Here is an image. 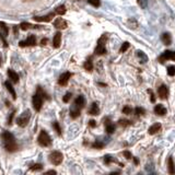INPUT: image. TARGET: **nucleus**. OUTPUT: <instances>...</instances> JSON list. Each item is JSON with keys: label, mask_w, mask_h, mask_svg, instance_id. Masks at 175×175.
Masks as SVG:
<instances>
[{"label": "nucleus", "mask_w": 175, "mask_h": 175, "mask_svg": "<svg viewBox=\"0 0 175 175\" xmlns=\"http://www.w3.org/2000/svg\"><path fill=\"white\" fill-rule=\"evenodd\" d=\"M2 140L7 151H9V152H14V151L18 150V145H16L13 135L11 134V132L5 131L2 134Z\"/></svg>", "instance_id": "obj_1"}, {"label": "nucleus", "mask_w": 175, "mask_h": 175, "mask_svg": "<svg viewBox=\"0 0 175 175\" xmlns=\"http://www.w3.org/2000/svg\"><path fill=\"white\" fill-rule=\"evenodd\" d=\"M43 95H44V92L42 91L41 88L37 89V92L34 94L33 96V107L35 111H41L42 108V105H43Z\"/></svg>", "instance_id": "obj_2"}, {"label": "nucleus", "mask_w": 175, "mask_h": 175, "mask_svg": "<svg viewBox=\"0 0 175 175\" xmlns=\"http://www.w3.org/2000/svg\"><path fill=\"white\" fill-rule=\"evenodd\" d=\"M37 141L42 147H48V146L52 145V139H50L49 135L47 134L45 130H42L41 132H39L38 138H37Z\"/></svg>", "instance_id": "obj_3"}, {"label": "nucleus", "mask_w": 175, "mask_h": 175, "mask_svg": "<svg viewBox=\"0 0 175 175\" xmlns=\"http://www.w3.org/2000/svg\"><path fill=\"white\" fill-rule=\"evenodd\" d=\"M30 118H31V112L29 109H26V111L22 113L21 116L16 119V124H18L20 127H25V126L29 124V122H30Z\"/></svg>", "instance_id": "obj_4"}, {"label": "nucleus", "mask_w": 175, "mask_h": 175, "mask_svg": "<svg viewBox=\"0 0 175 175\" xmlns=\"http://www.w3.org/2000/svg\"><path fill=\"white\" fill-rule=\"evenodd\" d=\"M106 38H107L106 34H104V35L98 39V46H96L95 52H94L96 55H103L106 53V49H105V42H106Z\"/></svg>", "instance_id": "obj_5"}, {"label": "nucleus", "mask_w": 175, "mask_h": 175, "mask_svg": "<svg viewBox=\"0 0 175 175\" xmlns=\"http://www.w3.org/2000/svg\"><path fill=\"white\" fill-rule=\"evenodd\" d=\"M63 154L59 151H54V152H52L49 154V161L52 162L54 165H59L63 162Z\"/></svg>", "instance_id": "obj_6"}, {"label": "nucleus", "mask_w": 175, "mask_h": 175, "mask_svg": "<svg viewBox=\"0 0 175 175\" xmlns=\"http://www.w3.org/2000/svg\"><path fill=\"white\" fill-rule=\"evenodd\" d=\"M36 44V38L34 35H30L26 38V41L20 42V46L24 47V46H34Z\"/></svg>", "instance_id": "obj_7"}, {"label": "nucleus", "mask_w": 175, "mask_h": 175, "mask_svg": "<svg viewBox=\"0 0 175 175\" xmlns=\"http://www.w3.org/2000/svg\"><path fill=\"white\" fill-rule=\"evenodd\" d=\"M54 26L56 27V29H58V30H63V29L67 27V22L63 19H61V18H58V19L55 20Z\"/></svg>", "instance_id": "obj_8"}, {"label": "nucleus", "mask_w": 175, "mask_h": 175, "mask_svg": "<svg viewBox=\"0 0 175 175\" xmlns=\"http://www.w3.org/2000/svg\"><path fill=\"white\" fill-rule=\"evenodd\" d=\"M169 59L175 60V52H171V50L164 52L163 55L161 56V58H160V61L163 63V60H169Z\"/></svg>", "instance_id": "obj_9"}, {"label": "nucleus", "mask_w": 175, "mask_h": 175, "mask_svg": "<svg viewBox=\"0 0 175 175\" xmlns=\"http://www.w3.org/2000/svg\"><path fill=\"white\" fill-rule=\"evenodd\" d=\"M71 77V74L70 72H65V74H63L61 76L59 77V80H58V83H59L60 85H66L67 83H68L69 79H70Z\"/></svg>", "instance_id": "obj_10"}, {"label": "nucleus", "mask_w": 175, "mask_h": 175, "mask_svg": "<svg viewBox=\"0 0 175 175\" xmlns=\"http://www.w3.org/2000/svg\"><path fill=\"white\" fill-rule=\"evenodd\" d=\"M55 16V13H49L45 16H34L33 19L37 22H49L52 21V19Z\"/></svg>", "instance_id": "obj_11"}, {"label": "nucleus", "mask_w": 175, "mask_h": 175, "mask_svg": "<svg viewBox=\"0 0 175 175\" xmlns=\"http://www.w3.org/2000/svg\"><path fill=\"white\" fill-rule=\"evenodd\" d=\"M158 93H159V96H160V98L165 100V98H167V95H169V90H167V88L165 87V85L162 84L161 87L159 88Z\"/></svg>", "instance_id": "obj_12"}, {"label": "nucleus", "mask_w": 175, "mask_h": 175, "mask_svg": "<svg viewBox=\"0 0 175 175\" xmlns=\"http://www.w3.org/2000/svg\"><path fill=\"white\" fill-rule=\"evenodd\" d=\"M60 44H61V33L57 32L55 34L54 39H53V45H54L55 48H58L60 46Z\"/></svg>", "instance_id": "obj_13"}, {"label": "nucleus", "mask_w": 175, "mask_h": 175, "mask_svg": "<svg viewBox=\"0 0 175 175\" xmlns=\"http://www.w3.org/2000/svg\"><path fill=\"white\" fill-rule=\"evenodd\" d=\"M154 113L156 115H160V116H164V115L166 114V108L163 105L159 104V105H156V107H154Z\"/></svg>", "instance_id": "obj_14"}, {"label": "nucleus", "mask_w": 175, "mask_h": 175, "mask_svg": "<svg viewBox=\"0 0 175 175\" xmlns=\"http://www.w3.org/2000/svg\"><path fill=\"white\" fill-rule=\"evenodd\" d=\"M160 130H161V124L156 123V124H153L150 128H149V134L154 135V134H156V132H159Z\"/></svg>", "instance_id": "obj_15"}, {"label": "nucleus", "mask_w": 175, "mask_h": 175, "mask_svg": "<svg viewBox=\"0 0 175 175\" xmlns=\"http://www.w3.org/2000/svg\"><path fill=\"white\" fill-rule=\"evenodd\" d=\"M79 115H80V107H78L76 104H74V106L70 108V116L74 119V118H77Z\"/></svg>", "instance_id": "obj_16"}, {"label": "nucleus", "mask_w": 175, "mask_h": 175, "mask_svg": "<svg viewBox=\"0 0 175 175\" xmlns=\"http://www.w3.org/2000/svg\"><path fill=\"white\" fill-rule=\"evenodd\" d=\"M74 104H76V105H77L78 107L82 108V107H83V106L85 105V98H83L82 95L78 96V98H77L76 100H74Z\"/></svg>", "instance_id": "obj_17"}, {"label": "nucleus", "mask_w": 175, "mask_h": 175, "mask_svg": "<svg viewBox=\"0 0 175 175\" xmlns=\"http://www.w3.org/2000/svg\"><path fill=\"white\" fill-rule=\"evenodd\" d=\"M8 76H9V78H10L13 82H15V83L19 81V76H18V74H16L14 70H12V69H9L8 70Z\"/></svg>", "instance_id": "obj_18"}, {"label": "nucleus", "mask_w": 175, "mask_h": 175, "mask_svg": "<svg viewBox=\"0 0 175 175\" xmlns=\"http://www.w3.org/2000/svg\"><path fill=\"white\" fill-rule=\"evenodd\" d=\"M5 88H7V90L10 92V94L12 95V98H13V100H15L16 98V94H15V91H14V89H13V87H12V84H11L10 82L9 81H7L5 83Z\"/></svg>", "instance_id": "obj_19"}, {"label": "nucleus", "mask_w": 175, "mask_h": 175, "mask_svg": "<svg viewBox=\"0 0 175 175\" xmlns=\"http://www.w3.org/2000/svg\"><path fill=\"white\" fill-rule=\"evenodd\" d=\"M98 112H100V109H98V105L96 103H93L91 105L90 109H89V114L91 115H98Z\"/></svg>", "instance_id": "obj_20"}, {"label": "nucleus", "mask_w": 175, "mask_h": 175, "mask_svg": "<svg viewBox=\"0 0 175 175\" xmlns=\"http://www.w3.org/2000/svg\"><path fill=\"white\" fill-rule=\"evenodd\" d=\"M161 39L165 45H170L171 42H172V38H171V35H170L169 33H164L163 35H162Z\"/></svg>", "instance_id": "obj_21"}, {"label": "nucleus", "mask_w": 175, "mask_h": 175, "mask_svg": "<svg viewBox=\"0 0 175 175\" xmlns=\"http://www.w3.org/2000/svg\"><path fill=\"white\" fill-rule=\"evenodd\" d=\"M169 173L170 174H175V165L172 158L169 159Z\"/></svg>", "instance_id": "obj_22"}, {"label": "nucleus", "mask_w": 175, "mask_h": 175, "mask_svg": "<svg viewBox=\"0 0 175 175\" xmlns=\"http://www.w3.org/2000/svg\"><path fill=\"white\" fill-rule=\"evenodd\" d=\"M55 13H57L58 15H63V14L66 13V7L65 5H59V7H57Z\"/></svg>", "instance_id": "obj_23"}, {"label": "nucleus", "mask_w": 175, "mask_h": 175, "mask_svg": "<svg viewBox=\"0 0 175 175\" xmlns=\"http://www.w3.org/2000/svg\"><path fill=\"white\" fill-rule=\"evenodd\" d=\"M0 30L2 31V35L3 36L8 35V27H7V25H5V22H0Z\"/></svg>", "instance_id": "obj_24"}, {"label": "nucleus", "mask_w": 175, "mask_h": 175, "mask_svg": "<svg viewBox=\"0 0 175 175\" xmlns=\"http://www.w3.org/2000/svg\"><path fill=\"white\" fill-rule=\"evenodd\" d=\"M20 27H21V30L26 31V30H29V29H32V27H35V26H33V25H31L30 23L23 22V23H21V24H20Z\"/></svg>", "instance_id": "obj_25"}, {"label": "nucleus", "mask_w": 175, "mask_h": 175, "mask_svg": "<svg viewBox=\"0 0 175 175\" xmlns=\"http://www.w3.org/2000/svg\"><path fill=\"white\" fill-rule=\"evenodd\" d=\"M83 67H84L85 70L91 71V70L93 69V63H92V61H91V60H87V61L84 63V66H83Z\"/></svg>", "instance_id": "obj_26"}, {"label": "nucleus", "mask_w": 175, "mask_h": 175, "mask_svg": "<svg viewBox=\"0 0 175 175\" xmlns=\"http://www.w3.org/2000/svg\"><path fill=\"white\" fill-rule=\"evenodd\" d=\"M105 130H106V132H108V134H113L115 130V126L113 125V124H107Z\"/></svg>", "instance_id": "obj_27"}, {"label": "nucleus", "mask_w": 175, "mask_h": 175, "mask_svg": "<svg viewBox=\"0 0 175 175\" xmlns=\"http://www.w3.org/2000/svg\"><path fill=\"white\" fill-rule=\"evenodd\" d=\"M167 74L171 77L175 76V67L174 66H170L169 68H167Z\"/></svg>", "instance_id": "obj_28"}, {"label": "nucleus", "mask_w": 175, "mask_h": 175, "mask_svg": "<svg viewBox=\"0 0 175 175\" xmlns=\"http://www.w3.org/2000/svg\"><path fill=\"white\" fill-rule=\"evenodd\" d=\"M128 48H129V43H127V42H126V43H124L123 45H122V47H120V49H119V52L124 53V52H126Z\"/></svg>", "instance_id": "obj_29"}, {"label": "nucleus", "mask_w": 175, "mask_h": 175, "mask_svg": "<svg viewBox=\"0 0 175 175\" xmlns=\"http://www.w3.org/2000/svg\"><path fill=\"white\" fill-rule=\"evenodd\" d=\"M42 169H43V165H42V164H34V165L31 167L32 171H41Z\"/></svg>", "instance_id": "obj_30"}, {"label": "nucleus", "mask_w": 175, "mask_h": 175, "mask_svg": "<svg viewBox=\"0 0 175 175\" xmlns=\"http://www.w3.org/2000/svg\"><path fill=\"white\" fill-rule=\"evenodd\" d=\"M53 126H54V128L56 129L57 134L58 135H61V129H60V127H59V124H58L57 122H55V123L53 124Z\"/></svg>", "instance_id": "obj_31"}, {"label": "nucleus", "mask_w": 175, "mask_h": 175, "mask_svg": "<svg viewBox=\"0 0 175 175\" xmlns=\"http://www.w3.org/2000/svg\"><path fill=\"white\" fill-rule=\"evenodd\" d=\"M70 98H71V93H66V95L63 96V101L65 102V103H68L69 101H70Z\"/></svg>", "instance_id": "obj_32"}, {"label": "nucleus", "mask_w": 175, "mask_h": 175, "mask_svg": "<svg viewBox=\"0 0 175 175\" xmlns=\"http://www.w3.org/2000/svg\"><path fill=\"white\" fill-rule=\"evenodd\" d=\"M89 3L93 7H98L100 5V0H89Z\"/></svg>", "instance_id": "obj_33"}, {"label": "nucleus", "mask_w": 175, "mask_h": 175, "mask_svg": "<svg viewBox=\"0 0 175 175\" xmlns=\"http://www.w3.org/2000/svg\"><path fill=\"white\" fill-rule=\"evenodd\" d=\"M103 147H104L103 142L96 141V142H94V143H93V148H98V149H101V148H103Z\"/></svg>", "instance_id": "obj_34"}, {"label": "nucleus", "mask_w": 175, "mask_h": 175, "mask_svg": "<svg viewBox=\"0 0 175 175\" xmlns=\"http://www.w3.org/2000/svg\"><path fill=\"white\" fill-rule=\"evenodd\" d=\"M131 112H132V109H131L130 107H128V106H126V107H124V108H123V113H124V114L129 115V114H131Z\"/></svg>", "instance_id": "obj_35"}, {"label": "nucleus", "mask_w": 175, "mask_h": 175, "mask_svg": "<svg viewBox=\"0 0 175 175\" xmlns=\"http://www.w3.org/2000/svg\"><path fill=\"white\" fill-rule=\"evenodd\" d=\"M136 114L137 115H143V114H145V109L141 108V107H137V108H136Z\"/></svg>", "instance_id": "obj_36"}, {"label": "nucleus", "mask_w": 175, "mask_h": 175, "mask_svg": "<svg viewBox=\"0 0 175 175\" xmlns=\"http://www.w3.org/2000/svg\"><path fill=\"white\" fill-rule=\"evenodd\" d=\"M129 123H130L129 120H124V119H120L119 120V125H122V126H127Z\"/></svg>", "instance_id": "obj_37"}, {"label": "nucleus", "mask_w": 175, "mask_h": 175, "mask_svg": "<svg viewBox=\"0 0 175 175\" xmlns=\"http://www.w3.org/2000/svg\"><path fill=\"white\" fill-rule=\"evenodd\" d=\"M13 116H14V112H12L10 114V117H9V119H8V124H9V125L12 123V118H13Z\"/></svg>", "instance_id": "obj_38"}, {"label": "nucleus", "mask_w": 175, "mask_h": 175, "mask_svg": "<svg viewBox=\"0 0 175 175\" xmlns=\"http://www.w3.org/2000/svg\"><path fill=\"white\" fill-rule=\"evenodd\" d=\"M104 161H105V163H109V162L112 161V159H111V156H105V159H104Z\"/></svg>", "instance_id": "obj_39"}, {"label": "nucleus", "mask_w": 175, "mask_h": 175, "mask_svg": "<svg viewBox=\"0 0 175 175\" xmlns=\"http://www.w3.org/2000/svg\"><path fill=\"white\" fill-rule=\"evenodd\" d=\"M124 156H126L127 159H130L131 158V154H130V152H128V151H126V152H124Z\"/></svg>", "instance_id": "obj_40"}, {"label": "nucleus", "mask_w": 175, "mask_h": 175, "mask_svg": "<svg viewBox=\"0 0 175 175\" xmlns=\"http://www.w3.org/2000/svg\"><path fill=\"white\" fill-rule=\"evenodd\" d=\"M89 125H90L92 128H94V127L96 126V124H95V122H94V120H90V124H89Z\"/></svg>", "instance_id": "obj_41"}, {"label": "nucleus", "mask_w": 175, "mask_h": 175, "mask_svg": "<svg viewBox=\"0 0 175 175\" xmlns=\"http://www.w3.org/2000/svg\"><path fill=\"white\" fill-rule=\"evenodd\" d=\"M41 44H42V45H46V44H47V38H43V39H42V42H41Z\"/></svg>", "instance_id": "obj_42"}, {"label": "nucleus", "mask_w": 175, "mask_h": 175, "mask_svg": "<svg viewBox=\"0 0 175 175\" xmlns=\"http://www.w3.org/2000/svg\"><path fill=\"white\" fill-rule=\"evenodd\" d=\"M156 101V98H154V95H153V93L151 92V102H154Z\"/></svg>", "instance_id": "obj_43"}, {"label": "nucleus", "mask_w": 175, "mask_h": 175, "mask_svg": "<svg viewBox=\"0 0 175 175\" xmlns=\"http://www.w3.org/2000/svg\"><path fill=\"white\" fill-rule=\"evenodd\" d=\"M47 173H50V174H56V171H48Z\"/></svg>", "instance_id": "obj_44"}, {"label": "nucleus", "mask_w": 175, "mask_h": 175, "mask_svg": "<svg viewBox=\"0 0 175 175\" xmlns=\"http://www.w3.org/2000/svg\"><path fill=\"white\" fill-rule=\"evenodd\" d=\"M0 65H1V58H0Z\"/></svg>", "instance_id": "obj_45"}, {"label": "nucleus", "mask_w": 175, "mask_h": 175, "mask_svg": "<svg viewBox=\"0 0 175 175\" xmlns=\"http://www.w3.org/2000/svg\"><path fill=\"white\" fill-rule=\"evenodd\" d=\"M29 1H31V0H29Z\"/></svg>", "instance_id": "obj_46"}]
</instances>
